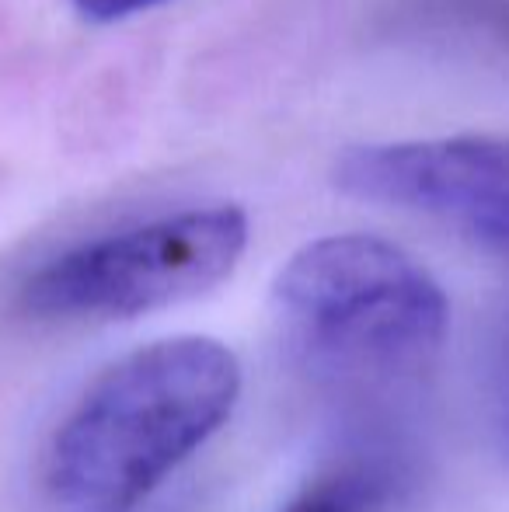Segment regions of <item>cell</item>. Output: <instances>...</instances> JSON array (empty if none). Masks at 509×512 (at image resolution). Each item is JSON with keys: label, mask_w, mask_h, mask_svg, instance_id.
Segmentation results:
<instances>
[{"label": "cell", "mask_w": 509, "mask_h": 512, "mask_svg": "<svg viewBox=\"0 0 509 512\" xmlns=\"http://www.w3.org/2000/svg\"><path fill=\"white\" fill-rule=\"evenodd\" d=\"M241 366L213 338H168L91 384L46 457L56 512H133L231 418Z\"/></svg>", "instance_id": "1"}, {"label": "cell", "mask_w": 509, "mask_h": 512, "mask_svg": "<svg viewBox=\"0 0 509 512\" xmlns=\"http://www.w3.org/2000/svg\"><path fill=\"white\" fill-rule=\"evenodd\" d=\"M492 418H496L499 446L509 457V338L499 345L496 366H492Z\"/></svg>", "instance_id": "7"}, {"label": "cell", "mask_w": 509, "mask_h": 512, "mask_svg": "<svg viewBox=\"0 0 509 512\" xmlns=\"http://www.w3.org/2000/svg\"><path fill=\"white\" fill-rule=\"evenodd\" d=\"M245 248V209L227 203L185 209L63 251L25 279L18 300L32 317H136L213 290Z\"/></svg>", "instance_id": "3"}, {"label": "cell", "mask_w": 509, "mask_h": 512, "mask_svg": "<svg viewBox=\"0 0 509 512\" xmlns=\"http://www.w3.org/2000/svg\"><path fill=\"white\" fill-rule=\"evenodd\" d=\"M272 310L293 356L339 384H381L426 366L450 317L440 283L370 234L304 244L276 276Z\"/></svg>", "instance_id": "2"}, {"label": "cell", "mask_w": 509, "mask_h": 512, "mask_svg": "<svg viewBox=\"0 0 509 512\" xmlns=\"http://www.w3.org/2000/svg\"><path fill=\"white\" fill-rule=\"evenodd\" d=\"M468 11L478 18V25L509 42V0H468Z\"/></svg>", "instance_id": "8"}, {"label": "cell", "mask_w": 509, "mask_h": 512, "mask_svg": "<svg viewBox=\"0 0 509 512\" xmlns=\"http://www.w3.org/2000/svg\"><path fill=\"white\" fill-rule=\"evenodd\" d=\"M70 4L81 18L95 21V25H112V21H126L150 7L168 4V0H70Z\"/></svg>", "instance_id": "6"}, {"label": "cell", "mask_w": 509, "mask_h": 512, "mask_svg": "<svg viewBox=\"0 0 509 512\" xmlns=\"http://www.w3.org/2000/svg\"><path fill=\"white\" fill-rule=\"evenodd\" d=\"M391 492V471L381 464H349L318 478L283 512H370Z\"/></svg>", "instance_id": "5"}, {"label": "cell", "mask_w": 509, "mask_h": 512, "mask_svg": "<svg viewBox=\"0 0 509 512\" xmlns=\"http://www.w3.org/2000/svg\"><path fill=\"white\" fill-rule=\"evenodd\" d=\"M335 189L363 203L429 213L509 248V140L363 143L335 157Z\"/></svg>", "instance_id": "4"}]
</instances>
